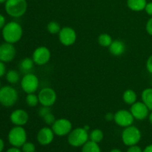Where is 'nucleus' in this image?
<instances>
[{
  "label": "nucleus",
  "mask_w": 152,
  "mask_h": 152,
  "mask_svg": "<svg viewBox=\"0 0 152 152\" xmlns=\"http://www.w3.org/2000/svg\"><path fill=\"white\" fill-rule=\"evenodd\" d=\"M135 119L130 111L126 109H120L114 114V120L117 126L123 128L132 126Z\"/></svg>",
  "instance_id": "nucleus-11"
},
{
  "label": "nucleus",
  "mask_w": 152,
  "mask_h": 152,
  "mask_svg": "<svg viewBox=\"0 0 152 152\" xmlns=\"http://www.w3.org/2000/svg\"><path fill=\"white\" fill-rule=\"evenodd\" d=\"M145 11L147 14L152 16V1L147 2L146 6L145 7Z\"/></svg>",
  "instance_id": "nucleus-34"
},
{
  "label": "nucleus",
  "mask_w": 152,
  "mask_h": 152,
  "mask_svg": "<svg viewBox=\"0 0 152 152\" xmlns=\"http://www.w3.org/2000/svg\"><path fill=\"white\" fill-rule=\"evenodd\" d=\"M142 101L145 104L148 109L152 111V88H148L142 91L141 94Z\"/></svg>",
  "instance_id": "nucleus-21"
},
{
  "label": "nucleus",
  "mask_w": 152,
  "mask_h": 152,
  "mask_svg": "<svg viewBox=\"0 0 152 152\" xmlns=\"http://www.w3.org/2000/svg\"><path fill=\"white\" fill-rule=\"evenodd\" d=\"M145 30H146L148 34L152 37V16H151V18L147 21L146 25H145Z\"/></svg>",
  "instance_id": "nucleus-31"
},
{
  "label": "nucleus",
  "mask_w": 152,
  "mask_h": 152,
  "mask_svg": "<svg viewBox=\"0 0 152 152\" xmlns=\"http://www.w3.org/2000/svg\"><path fill=\"white\" fill-rule=\"evenodd\" d=\"M7 1V0H0V4H4Z\"/></svg>",
  "instance_id": "nucleus-43"
},
{
  "label": "nucleus",
  "mask_w": 152,
  "mask_h": 152,
  "mask_svg": "<svg viewBox=\"0 0 152 152\" xmlns=\"http://www.w3.org/2000/svg\"><path fill=\"white\" fill-rule=\"evenodd\" d=\"M97 41L99 45L102 46V47L108 48L112 43L113 39L112 37L109 34H106V33H103V34H101L98 37Z\"/></svg>",
  "instance_id": "nucleus-22"
},
{
  "label": "nucleus",
  "mask_w": 152,
  "mask_h": 152,
  "mask_svg": "<svg viewBox=\"0 0 152 152\" xmlns=\"http://www.w3.org/2000/svg\"><path fill=\"white\" fill-rule=\"evenodd\" d=\"M19 94L16 89L10 86L0 88V103L4 107H12L16 103Z\"/></svg>",
  "instance_id": "nucleus-3"
},
{
  "label": "nucleus",
  "mask_w": 152,
  "mask_h": 152,
  "mask_svg": "<svg viewBox=\"0 0 152 152\" xmlns=\"http://www.w3.org/2000/svg\"><path fill=\"white\" fill-rule=\"evenodd\" d=\"M19 74L16 70H9L6 73V80L10 84H16L19 81Z\"/></svg>",
  "instance_id": "nucleus-24"
},
{
  "label": "nucleus",
  "mask_w": 152,
  "mask_h": 152,
  "mask_svg": "<svg viewBox=\"0 0 152 152\" xmlns=\"http://www.w3.org/2000/svg\"><path fill=\"white\" fill-rule=\"evenodd\" d=\"M16 50L13 44L4 42L0 45V61L3 62H10L14 59Z\"/></svg>",
  "instance_id": "nucleus-14"
},
{
  "label": "nucleus",
  "mask_w": 152,
  "mask_h": 152,
  "mask_svg": "<svg viewBox=\"0 0 152 152\" xmlns=\"http://www.w3.org/2000/svg\"><path fill=\"white\" fill-rule=\"evenodd\" d=\"M142 152H152V144L148 145L145 148V149L142 151Z\"/></svg>",
  "instance_id": "nucleus-39"
},
{
  "label": "nucleus",
  "mask_w": 152,
  "mask_h": 152,
  "mask_svg": "<svg viewBox=\"0 0 152 152\" xmlns=\"http://www.w3.org/2000/svg\"><path fill=\"white\" fill-rule=\"evenodd\" d=\"M123 99L125 103L127 105H133L134 102H137V95L136 92L132 89H128V90L125 91L124 93L123 94Z\"/></svg>",
  "instance_id": "nucleus-20"
},
{
  "label": "nucleus",
  "mask_w": 152,
  "mask_h": 152,
  "mask_svg": "<svg viewBox=\"0 0 152 152\" xmlns=\"http://www.w3.org/2000/svg\"><path fill=\"white\" fill-rule=\"evenodd\" d=\"M51 129L56 136H66L69 134L70 132L72 131V123L68 119H58V120H56L54 123L52 125Z\"/></svg>",
  "instance_id": "nucleus-9"
},
{
  "label": "nucleus",
  "mask_w": 152,
  "mask_h": 152,
  "mask_svg": "<svg viewBox=\"0 0 152 152\" xmlns=\"http://www.w3.org/2000/svg\"><path fill=\"white\" fill-rule=\"evenodd\" d=\"M147 0H127V6L131 10L140 12L145 10Z\"/></svg>",
  "instance_id": "nucleus-18"
},
{
  "label": "nucleus",
  "mask_w": 152,
  "mask_h": 152,
  "mask_svg": "<svg viewBox=\"0 0 152 152\" xmlns=\"http://www.w3.org/2000/svg\"><path fill=\"white\" fill-rule=\"evenodd\" d=\"M4 141L0 138V152H1L4 149Z\"/></svg>",
  "instance_id": "nucleus-40"
},
{
  "label": "nucleus",
  "mask_w": 152,
  "mask_h": 152,
  "mask_svg": "<svg viewBox=\"0 0 152 152\" xmlns=\"http://www.w3.org/2000/svg\"><path fill=\"white\" fill-rule=\"evenodd\" d=\"M82 152H101V150L98 143L90 140L83 145Z\"/></svg>",
  "instance_id": "nucleus-23"
},
{
  "label": "nucleus",
  "mask_w": 152,
  "mask_h": 152,
  "mask_svg": "<svg viewBox=\"0 0 152 152\" xmlns=\"http://www.w3.org/2000/svg\"><path fill=\"white\" fill-rule=\"evenodd\" d=\"M6 66L4 62L0 61V77H3L4 74H6Z\"/></svg>",
  "instance_id": "nucleus-35"
},
{
  "label": "nucleus",
  "mask_w": 152,
  "mask_h": 152,
  "mask_svg": "<svg viewBox=\"0 0 152 152\" xmlns=\"http://www.w3.org/2000/svg\"><path fill=\"white\" fill-rule=\"evenodd\" d=\"M110 152H122L121 150L118 149V148H114V149H112Z\"/></svg>",
  "instance_id": "nucleus-42"
},
{
  "label": "nucleus",
  "mask_w": 152,
  "mask_h": 152,
  "mask_svg": "<svg viewBox=\"0 0 152 152\" xmlns=\"http://www.w3.org/2000/svg\"><path fill=\"white\" fill-rule=\"evenodd\" d=\"M126 45L121 40H113L111 45L108 47V50L113 56H119L123 55L126 51Z\"/></svg>",
  "instance_id": "nucleus-17"
},
{
  "label": "nucleus",
  "mask_w": 152,
  "mask_h": 152,
  "mask_svg": "<svg viewBox=\"0 0 152 152\" xmlns=\"http://www.w3.org/2000/svg\"><path fill=\"white\" fill-rule=\"evenodd\" d=\"M21 88L22 90L28 94L35 93L39 86V78L32 73L25 74L21 80Z\"/></svg>",
  "instance_id": "nucleus-7"
},
{
  "label": "nucleus",
  "mask_w": 152,
  "mask_h": 152,
  "mask_svg": "<svg viewBox=\"0 0 152 152\" xmlns=\"http://www.w3.org/2000/svg\"><path fill=\"white\" fill-rule=\"evenodd\" d=\"M4 9L10 16L19 18L26 13L28 2L26 0H7L4 3Z\"/></svg>",
  "instance_id": "nucleus-2"
},
{
  "label": "nucleus",
  "mask_w": 152,
  "mask_h": 152,
  "mask_svg": "<svg viewBox=\"0 0 152 152\" xmlns=\"http://www.w3.org/2000/svg\"><path fill=\"white\" fill-rule=\"evenodd\" d=\"M104 137L103 132L99 129H94L89 134V138H90V140L93 141V142H96V143H99L102 140Z\"/></svg>",
  "instance_id": "nucleus-25"
},
{
  "label": "nucleus",
  "mask_w": 152,
  "mask_h": 152,
  "mask_svg": "<svg viewBox=\"0 0 152 152\" xmlns=\"http://www.w3.org/2000/svg\"><path fill=\"white\" fill-rule=\"evenodd\" d=\"M55 134L52 129L49 127H43L37 134V141L42 145H47L51 143L54 138Z\"/></svg>",
  "instance_id": "nucleus-16"
},
{
  "label": "nucleus",
  "mask_w": 152,
  "mask_h": 152,
  "mask_svg": "<svg viewBox=\"0 0 152 152\" xmlns=\"http://www.w3.org/2000/svg\"><path fill=\"white\" fill-rule=\"evenodd\" d=\"M51 53L45 46H39L34 50L32 59L37 65H45L50 61Z\"/></svg>",
  "instance_id": "nucleus-12"
},
{
  "label": "nucleus",
  "mask_w": 152,
  "mask_h": 152,
  "mask_svg": "<svg viewBox=\"0 0 152 152\" xmlns=\"http://www.w3.org/2000/svg\"><path fill=\"white\" fill-rule=\"evenodd\" d=\"M8 141L13 147H22L27 142V133L22 126H16L8 133Z\"/></svg>",
  "instance_id": "nucleus-6"
},
{
  "label": "nucleus",
  "mask_w": 152,
  "mask_h": 152,
  "mask_svg": "<svg viewBox=\"0 0 152 152\" xmlns=\"http://www.w3.org/2000/svg\"><path fill=\"white\" fill-rule=\"evenodd\" d=\"M51 112V110H50V107H48V106H42V105L41 108L39 109L38 111V114L40 117L42 118L44 116H45L46 114H48V113Z\"/></svg>",
  "instance_id": "nucleus-30"
},
{
  "label": "nucleus",
  "mask_w": 152,
  "mask_h": 152,
  "mask_svg": "<svg viewBox=\"0 0 152 152\" xmlns=\"http://www.w3.org/2000/svg\"><path fill=\"white\" fill-rule=\"evenodd\" d=\"M22 27L16 22H7L2 28V37L5 42L15 44L22 39Z\"/></svg>",
  "instance_id": "nucleus-1"
},
{
  "label": "nucleus",
  "mask_w": 152,
  "mask_h": 152,
  "mask_svg": "<svg viewBox=\"0 0 152 152\" xmlns=\"http://www.w3.org/2000/svg\"><path fill=\"white\" fill-rule=\"evenodd\" d=\"M39 103L42 106L51 107L56 102L57 95L53 88L49 87L43 88L38 94Z\"/></svg>",
  "instance_id": "nucleus-8"
},
{
  "label": "nucleus",
  "mask_w": 152,
  "mask_h": 152,
  "mask_svg": "<svg viewBox=\"0 0 152 152\" xmlns=\"http://www.w3.org/2000/svg\"><path fill=\"white\" fill-rule=\"evenodd\" d=\"M148 121H149V123L152 125V111H151V112L149 113V115H148Z\"/></svg>",
  "instance_id": "nucleus-41"
},
{
  "label": "nucleus",
  "mask_w": 152,
  "mask_h": 152,
  "mask_svg": "<svg viewBox=\"0 0 152 152\" xmlns=\"http://www.w3.org/2000/svg\"><path fill=\"white\" fill-rule=\"evenodd\" d=\"M77 39V32L71 27H63L59 33V40L64 46L73 45Z\"/></svg>",
  "instance_id": "nucleus-10"
},
{
  "label": "nucleus",
  "mask_w": 152,
  "mask_h": 152,
  "mask_svg": "<svg viewBox=\"0 0 152 152\" xmlns=\"http://www.w3.org/2000/svg\"><path fill=\"white\" fill-rule=\"evenodd\" d=\"M36 147L33 142H26L22 146V152H35Z\"/></svg>",
  "instance_id": "nucleus-29"
},
{
  "label": "nucleus",
  "mask_w": 152,
  "mask_h": 152,
  "mask_svg": "<svg viewBox=\"0 0 152 152\" xmlns=\"http://www.w3.org/2000/svg\"><path fill=\"white\" fill-rule=\"evenodd\" d=\"M142 138V133L140 130L136 126H132L124 128L122 132V140L127 146L137 145L139 143Z\"/></svg>",
  "instance_id": "nucleus-5"
},
{
  "label": "nucleus",
  "mask_w": 152,
  "mask_h": 152,
  "mask_svg": "<svg viewBox=\"0 0 152 152\" xmlns=\"http://www.w3.org/2000/svg\"><path fill=\"white\" fill-rule=\"evenodd\" d=\"M25 102L29 107H36L39 103L38 95L35 94V93L28 94L25 98Z\"/></svg>",
  "instance_id": "nucleus-26"
},
{
  "label": "nucleus",
  "mask_w": 152,
  "mask_h": 152,
  "mask_svg": "<svg viewBox=\"0 0 152 152\" xmlns=\"http://www.w3.org/2000/svg\"><path fill=\"white\" fill-rule=\"evenodd\" d=\"M5 25H6L5 17H4L2 14H0V29L4 28V26Z\"/></svg>",
  "instance_id": "nucleus-36"
},
{
  "label": "nucleus",
  "mask_w": 152,
  "mask_h": 152,
  "mask_svg": "<svg viewBox=\"0 0 152 152\" xmlns=\"http://www.w3.org/2000/svg\"><path fill=\"white\" fill-rule=\"evenodd\" d=\"M61 28L60 25L56 21H51L47 25V30L50 34H59Z\"/></svg>",
  "instance_id": "nucleus-27"
},
{
  "label": "nucleus",
  "mask_w": 152,
  "mask_h": 152,
  "mask_svg": "<svg viewBox=\"0 0 152 152\" xmlns=\"http://www.w3.org/2000/svg\"><path fill=\"white\" fill-rule=\"evenodd\" d=\"M127 152H142V150L137 145H134L129 146V148L127 150Z\"/></svg>",
  "instance_id": "nucleus-33"
},
{
  "label": "nucleus",
  "mask_w": 152,
  "mask_h": 152,
  "mask_svg": "<svg viewBox=\"0 0 152 152\" xmlns=\"http://www.w3.org/2000/svg\"><path fill=\"white\" fill-rule=\"evenodd\" d=\"M146 69L148 73L152 74V55L148 58L146 61Z\"/></svg>",
  "instance_id": "nucleus-32"
},
{
  "label": "nucleus",
  "mask_w": 152,
  "mask_h": 152,
  "mask_svg": "<svg viewBox=\"0 0 152 152\" xmlns=\"http://www.w3.org/2000/svg\"><path fill=\"white\" fill-rule=\"evenodd\" d=\"M89 135L88 131L83 128H76L72 129L68 137V142L71 146L80 147L88 141Z\"/></svg>",
  "instance_id": "nucleus-4"
},
{
  "label": "nucleus",
  "mask_w": 152,
  "mask_h": 152,
  "mask_svg": "<svg viewBox=\"0 0 152 152\" xmlns=\"http://www.w3.org/2000/svg\"><path fill=\"white\" fill-rule=\"evenodd\" d=\"M0 88H1V82H0Z\"/></svg>",
  "instance_id": "nucleus-44"
},
{
  "label": "nucleus",
  "mask_w": 152,
  "mask_h": 152,
  "mask_svg": "<svg viewBox=\"0 0 152 152\" xmlns=\"http://www.w3.org/2000/svg\"><path fill=\"white\" fill-rule=\"evenodd\" d=\"M10 120L16 126H23L29 120V114L23 109H16L10 114Z\"/></svg>",
  "instance_id": "nucleus-15"
},
{
  "label": "nucleus",
  "mask_w": 152,
  "mask_h": 152,
  "mask_svg": "<svg viewBox=\"0 0 152 152\" xmlns=\"http://www.w3.org/2000/svg\"><path fill=\"white\" fill-rule=\"evenodd\" d=\"M43 120H44L45 123H46L48 126H52V125L54 123V122L56 121V118H55L54 114H52L51 112L48 113V114H46L45 116L42 117Z\"/></svg>",
  "instance_id": "nucleus-28"
},
{
  "label": "nucleus",
  "mask_w": 152,
  "mask_h": 152,
  "mask_svg": "<svg viewBox=\"0 0 152 152\" xmlns=\"http://www.w3.org/2000/svg\"><path fill=\"white\" fill-rule=\"evenodd\" d=\"M130 111L135 120H144L148 118L151 111L142 101L141 102L137 101L133 105H131Z\"/></svg>",
  "instance_id": "nucleus-13"
},
{
  "label": "nucleus",
  "mask_w": 152,
  "mask_h": 152,
  "mask_svg": "<svg viewBox=\"0 0 152 152\" xmlns=\"http://www.w3.org/2000/svg\"><path fill=\"white\" fill-rule=\"evenodd\" d=\"M6 152H22L20 149H19V148L17 147H13V148H9Z\"/></svg>",
  "instance_id": "nucleus-38"
},
{
  "label": "nucleus",
  "mask_w": 152,
  "mask_h": 152,
  "mask_svg": "<svg viewBox=\"0 0 152 152\" xmlns=\"http://www.w3.org/2000/svg\"><path fill=\"white\" fill-rule=\"evenodd\" d=\"M34 64L35 63L32 58L25 57L19 63V69L25 74H28V73H31V71L34 68Z\"/></svg>",
  "instance_id": "nucleus-19"
},
{
  "label": "nucleus",
  "mask_w": 152,
  "mask_h": 152,
  "mask_svg": "<svg viewBox=\"0 0 152 152\" xmlns=\"http://www.w3.org/2000/svg\"><path fill=\"white\" fill-rule=\"evenodd\" d=\"M114 114H113L111 112H108L105 114V120H108V121H111V120H114Z\"/></svg>",
  "instance_id": "nucleus-37"
}]
</instances>
